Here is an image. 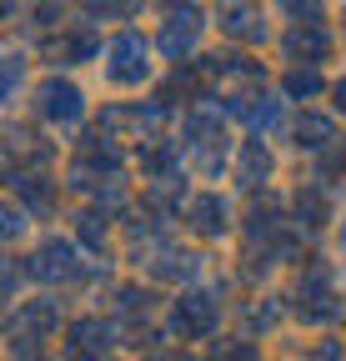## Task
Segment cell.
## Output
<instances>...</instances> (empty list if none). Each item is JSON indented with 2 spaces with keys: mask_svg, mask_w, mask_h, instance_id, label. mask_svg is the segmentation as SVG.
Returning a JSON list of instances; mask_svg holds the SVG:
<instances>
[{
  "mask_svg": "<svg viewBox=\"0 0 346 361\" xmlns=\"http://www.w3.org/2000/svg\"><path fill=\"white\" fill-rule=\"evenodd\" d=\"M111 75H116L121 85L146 80V40H141V35H121V40H116V51H111Z\"/></svg>",
  "mask_w": 346,
  "mask_h": 361,
  "instance_id": "obj_1",
  "label": "cell"
},
{
  "mask_svg": "<svg viewBox=\"0 0 346 361\" xmlns=\"http://www.w3.org/2000/svg\"><path fill=\"white\" fill-rule=\"evenodd\" d=\"M40 106H46V116H56V121H80V90L70 80H46L40 85Z\"/></svg>",
  "mask_w": 346,
  "mask_h": 361,
  "instance_id": "obj_2",
  "label": "cell"
},
{
  "mask_svg": "<svg viewBox=\"0 0 346 361\" xmlns=\"http://www.w3.org/2000/svg\"><path fill=\"white\" fill-rule=\"evenodd\" d=\"M75 251L66 241H46V251L35 256V276H75Z\"/></svg>",
  "mask_w": 346,
  "mask_h": 361,
  "instance_id": "obj_3",
  "label": "cell"
},
{
  "mask_svg": "<svg viewBox=\"0 0 346 361\" xmlns=\"http://www.w3.org/2000/svg\"><path fill=\"white\" fill-rule=\"evenodd\" d=\"M196 20H201L196 11H181L176 20H171V30L161 35V51H166V56H181V51H191V40H196Z\"/></svg>",
  "mask_w": 346,
  "mask_h": 361,
  "instance_id": "obj_4",
  "label": "cell"
},
{
  "mask_svg": "<svg viewBox=\"0 0 346 361\" xmlns=\"http://www.w3.org/2000/svg\"><path fill=\"white\" fill-rule=\"evenodd\" d=\"M196 231H226V211H221V201L216 196H206V201H196Z\"/></svg>",
  "mask_w": 346,
  "mask_h": 361,
  "instance_id": "obj_5",
  "label": "cell"
},
{
  "mask_svg": "<svg viewBox=\"0 0 346 361\" xmlns=\"http://www.w3.org/2000/svg\"><path fill=\"white\" fill-rule=\"evenodd\" d=\"M266 166H271V161H266L261 146H246V151H241V180H246V186H256V180L266 176Z\"/></svg>",
  "mask_w": 346,
  "mask_h": 361,
  "instance_id": "obj_6",
  "label": "cell"
},
{
  "mask_svg": "<svg viewBox=\"0 0 346 361\" xmlns=\"http://www.w3.org/2000/svg\"><path fill=\"white\" fill-rule=\"evenodd\" d=\"M186 322H191V326H206V331H211V326H216V306H211L206 296H191V301H186Z\"/></svg>",
  "mask_w": 346,
  "mask_h": 361,
  "instance_id": "obj_7",
  "label": "cell"
},
{
  "mask_svg": "<svg viewBox=\"0 0 346 361\" xmlns=\"http://www.w3.org/2000/svg\"><path fill=\"white\" fill-rule=\"evenodd\" d=\"M301 135H307V146H331V121L307 116V121H301Z\"/></svg>",
  "mask_w": 346,
  "mask_h": 361,
  "instance_id": "obj_8",
  "label": "cell"
},
{
  "mask_svg": "<svg viewBox=\"0 0 346 361\" xmlns=\"http://www.w3.org/2000/svg\"><path fill=\"white\" fill-rule=\"evenodd\" d=\"M286 45H291L296 56H307V51H311V56H321V51H326V35H321V30H307V35H291Z\"/></svg>",
  "mask_w": 346,
  "mask_h": 361,
  "instance_id": "obj_9",
  "label": "cell"
},
{
  "mask_svg": "<svg viewBox=\"0 0 346 361\" xmlns=\"http://www.w3.org/2000/svg\"><path fill=\"white\" fill-rule=\"evenodd\" d=\"M91 16H101V11H136V0H80Z\"/></svg>",
  "mask_w": 346,
  "mask_h": 361,
  "instance_id": "obj_10",
  "label": "cell"
},
{
  "mask_svg": "<svg viewBox=\"0 0 346 361\" xmlns=\"http://www.w3.org/2000/svg\"><path fill=\"white\" fill-rule=\"evenodd\" d=\"M291 90H296V96H307V90H316V80L311 75H291Z\"/></svg>",
  "mask_w": 346,
  "mask_h": 361,
  "instance_id": "obj_11",
  "label": "cell"
},
{
  "mask_svg": "<svg viewBox=\"0 0 346 361\" xmlns=\"http://www.w3.org/2000/svg\"><path fill=\"white\" fill-rule=\"evenodd\" d=\"M336 96H341V111H346V80H341V85H336Z\"/></svg>",
  "mask_w": 346,
  "mask_h": 361,
  "instance_id": "obj_12",
  "label": "cell"
}]
</instances>
